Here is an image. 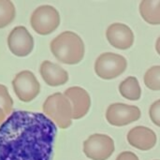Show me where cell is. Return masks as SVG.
Returning <instances> with one entry per match:
<instances>
[{
  "label": "cell",
  "mask_w": 160,
  "mask_h": 160,
  "mask_svg": "<svg viewBox=\"0 0 160 160\" xmlns=\"http://www.w3.org/2000/svg\"><path fill=\"white\" fill-rule=\"evenodd\" d=\"M144 84L153 91H160V66L150 68L143 77Z\"/></svg>",
  "instance_id": "obj_17"
},
{
  "label": "cell",
  "mask_w": 160,
  "mask_h": 160,
  "mask_svg": "<svg viewBox=\"0 0 160 160\" xmlns=\"http://www.w3.org/2000/svg\"><path fill=\"white\" fill-rule=\"evenodd\" d=\"M128 143L142 151H149L157 144V135L152 129L139 126L130 129L127 136Z\"/></svg>",
  "instance_id": "obj_12"
},
{
  "label": "cell",
  "mask_w": 160,
  "mask_h": 160,
  "mask_svg": "<svg viewBox=\"0 0 160 160\" xmlns=\"http://www.w3.org/2000/svg\"><path fill=\"white\" fill-rule=\"evenodd\" d=\"M119 92L123 98L136 101L141 98L142 89L136 77L129 76L119 84Z\"/></svg>",
  "instance_id": "obj_15"
},
{
  "label": "cell",
  "mask_w": 160,
  "mask_h": 160,
  "mask_svg": "<svg viewBox=\"0 0 160 160\" xmlns=\"http://www.w3.org/2000/svg\"><path fill=\"white\" fill-rule=\"evenodd\" d=\"M157 160H158V159H157Z\"/></svg>",
  "instance_id": "obj_23"
},
{
  "label": "cell",
  "mask_w": 160,
  "mask_h": 160,
  "mask_svg": "<svg viewBox=\"0 0 160 160\" xmlns=\"http://www.w3.org/2000/svg\"><path fill=\"white\" fill-rule=\"evenodd\" d=\"M142 112L137 106L125 103H112L106 111V119L114 127H124L138 121Z\"/></svg>",
  "instance_id": "obj_8"
},
{
  "label": "cell",
  "mask_w": 160,
  "mask_h": 160,
  "mask_svg": "<svg viewBox=\"0 0 160 160\" xmlns=\"http://www.w3.org/2000/svg\"><path fill=\"white\" fill-rule=\"evenodd\" d=\"M43 112L60 128L66 129L72 124V106L62 93H54L47 98L42 106Z\"/></svg>",
  "instance_id": "obj_3"
},
{
  "label": "cell",
  "mask_w": 160,
  "mask_h": 160,
  "mask_svg": "<svg viewBox=\"0 0 160 160\" xmlns=\"http://www.w3.org/2000/svg\"><path fill=\"white\" fill-rule=\"evenodd\" d=\"M114 149L113 140L105 134H93L83 142V153L92 160H107Z\"/></svg>",
  "instance_id": "obj_6"
},
{
  "label": "cell",
  "mask_w": 160,
  "mask_h": 160,
  "mask_svg": "<svg viewBox=\"0 0 160 160\" xmlns=\"http://www.w3.org/2000/svg\"><path fill=\"white\" fill-rule=\"evenodd\" d=\"M15 6L10 0H0V28L10 24L15 18Z\"/></svg>",
  "instance_id": "obj_16"
},
{
  "label": "cell",
  "mask_w": 160,
  "mask_h": 160,
  "mask_svg": "<svg viewBox=\"0 0 160 160\" xmlns=\"http://www.w3.org/2000/svg\"><path fill=\"white\" fill-rule=\"evenodd\" d=\"M12 107L13 100L8 91V88L5 85L0 84V108L4 111L6 115H8L12 112Z\"/></svg>",
  "instance_id": "obj_18"
},
{
  "label": "cell",
  "mask_w": 160,
  "mask_h": 160,
  "mask_svg": "<svg viewBox=\"0 0 160 160\" xmlns=\"http://www.w3.org/2000/svg\"><path fill=\"white\" fill-rule=\"evenodd\" d=\"M31 26L39 35L46 36L53 31L60 24L58 10L50 5H42L37 8L31 15Z\"/></svg>",
  "instance_id": "obj_4"
},
{
  "label": "cell",
  "mask_w": 160,
  "mask_h": 160,
  "mask_svg": "<svg viewBox=\"0 0 160 160\" xmlns=\"http://www.w3.org/2000/svg\"><path fill=\"white\" fill-rule=\"evenodd\" d=\"M39 72L43 81L50 86L64 85L68 81V73L59 65L43 61L39 68Z\"/></svg>",
  "instance_id": "obj_13"
},
{
  "label": "cell",
  "mask_w": 160,
  "mask_h": 160,
  "mask_svg": "<svg viewBox=\"0 0 160 160\" xmlns=\"http://www.w3.org/2000/svg\"><path fill=\"white\" fill-rule=\"evenodd\" d=\"M128 68L127 59L118 53L104 52L100 54L95 63L97 75L104 80H112L123 74Z\"/></svg>",
  "instance_id": "obj_5"
},
{
  "label": "cell",
  "mask_w": 160,
  "mask_h": 160,
  "mask_svg": "<svg viewBox=\"0 0 160 160\" xmlns=\"http://www.w3.org/2000/svg\"><path fill=\"white\" fill-rule=\"evenodd\" d=\"M56 134L44 113L15 111L0 126V160H52Z\"/></svg>",
  "instance_id": "obj_1"
},
{
  "label": "cell",
  "mask_w": 160,
  "mask_h": 160,
  "mask_svg": "<svg viewBox=\"0 0 160 160\" xmlns=\"http://www.w3.org/2000/svg\"><path fill=\"white\" fill-rule=\"evenodd\" d=\"M6 119V113L4 112V111L0 108V126L5 122Z\"/></svg>",
  "instance_id": "obj_21"
},
{
  "label": "cell",
  "mask_w": 160,
  "mask_h": 160,
  "mask_svg": "<svg viewBox=\"0 0 160 160\" xmlns=\"http://www.w3.org/2000/svg\"><path fill=\"white\" fill-rule=\"evenodd\" d=\"M8 46L14 55L24 57L33 51L34 38L26 27L19 25L10 31L8 37Z\"/></svg>",
  "instance_id": "obj_9"
},
{
  "label": "cell",
  "mask_w": 160,
  "mask_h": 160,
  "mask_svg": "<svg viewBox=\"0 0 160 160\" xmlns=\"http://www.w3.org/2000/svg\"><path fill=\"white\" fill-rule=\"evenodd\" d=\"M156 50H157L158 53L160 55V37L157 39V42H156Z\"/></svg>",
  "instance_id": "obj_22"
},
{
  "label": "cell",
  "mask_w": 160,
  "mask_h": 160,
  "mask_svg": "<svg viewBox=\"0 0 160 160\" xmlns=\"http://www.w3.org/2000/svg\"><path fill=\"white\" fill-rule=\"evenodd\" d=\"M64 95L71 103L73 119H81L87 114L91 107V98L86 90L80 86H72L68 88Z\"/></svg>",
  "instance_id": "obj_11"
},
{
  "label": "cell",
  "mask_w": 160,
  "mask_h": 160,
  "mask_svg": "<svg viewBox=\"0 0 160 160\" xmlns=\"http://www.w3.org/2000/svg\"><path fill=\"white\" fill-rule=\"evenodd\" d=\"M140 13L149 24H160V0H142L140 4Z\"/></svg>",
  "instance_id": "obj_14"
},
{
  "label": "cell",
  "mask_w": 160,
  "mask_h": 160,
  "mask_svg": "<svg viewBox=\"0 0 160 160\" xmlns=\"http://www.w3.org/2000/svg\"><path fill=\"white\" fill-rule=\"evenodd\" d=\"M116 160H140L138 156L136 154H134L133 152H123L121 154H119V156L117 157Z\"/></svg>",
  "instance_id": "obj_20"
},
{
  "label": "cell",
  "mask_w": 160,
  "mask_h": 160,
  "mask_svg": "<svg viewBox=\"0 0 160 160\" xmlns=\"http://www.w3.org/2000/svg\"><path fill=\"white\" fill-rule=\"evenodd\" d=\"M149 115L152 122L160 128V99L155 101L150 109H149Z\"/></svg>",
  "instance_id": "obj_19"
},
{
  "label": "cell",
  "mask_w": 160,
  "mask_h": 160,
  "mask_svg": "<svg viewBox=\"0 0 160 160\" xmlns=\"http://www.w3.org/2000/svg\"><path fill=\"white\" fill-rule=\"evenodd\" d=\"M109 43L119 50H128L134 43V34L129 26L121 22L112 23L106 30Z\"/></svg>",
  "instance_id": "obj_10"
},
{
  "label": "cell",
  "mask_w": 160,
  "mask_h": 160,
  "mask_svg": "<svg viewBox=\"0 0 160 160\" xmlns=\"http://www.w3.org/2000/svg\"><path fill=\"white\" fill-rule=\"evenodd\" d=\"M12 87L17 98L22 102L34 100L40 92V84L38 79L29 70L19 72L12 81Z\"/></svg>",
  "instance_id": "obj_7"
},
{
  "label": "cell",
  "mask_w": 160,
  "mask_h": 160,
  "mask_svg": "<svg viewBox=\"0 0 160 160\" xmlns=\"http://www.w3.org/2000/svg\"><path fill=\"white\" fill-rule=\"evenodd\" d=\"M50 48L54 57L63 64L76 65L84 57L83 40L72 31H65L59 34L52 40Z\"/></svg>",
  "instance_id": "obj_2"
}]
</instances>
